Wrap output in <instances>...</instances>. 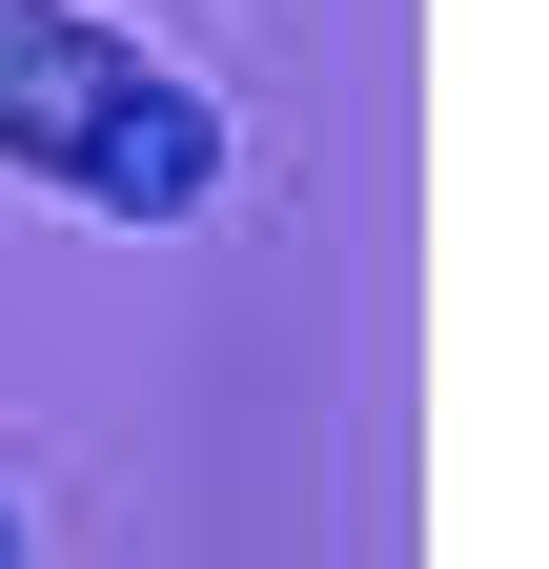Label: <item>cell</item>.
Instances as JSON below:
<instances>
[{
  "label": "cell",
  "mask_w": 549,
  "mask_h": 569,
  "mask_svg": "<svg viewBox=\"0 0 549 569\" xmlns=\"http://www.w3.org/2000/svg\"><path fill=\"white\" fill-rule=\"evenodd\" d=\"M122 82H143V61H122L82 0H0V163L61 183V163H82V122H102Z\"/></svg>",
  "instance_id": "cell-1"
},
{
  "label": "cell",
  "mask_w": 549,
  "mask_h": 569,
  "mask_svg": "<svg viewBox=\"0 0 549 569\" xmlns=\"http://www.w3.org/2000/svg\"><path fill=\"white\" fill-rule=\"evenodd\" d=\"M82 203H122V224H183L203 183H224V122H203L183 82H122L102 122H82V163H61Z\"/></svg>",
  "instance_id": "cell-2"
}]
</instances>
